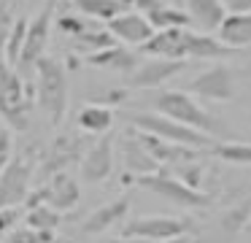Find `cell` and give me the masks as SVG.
Returning <instances> with one entry per match:
<instances>
[{
    "mask_svg": "<svg viewBox=\"0 0 251 243\" xmlns=\"http://www.w3.org/2000/svg\"><path fill=\"white\" fill-rule=\"evenodd\" d=\"M54 8H57V0H46L44 8L35 14L33 22H27V32H25V46L22 54H19V62L17 68L22 73H27L30 68H35L41 57L46 52V43H49V32H51V19H54Z\"/></svg>",
    "mask_w": 251,
    "mask_h": 243,
    "instance_id": "cell-9",
    "label": "cell"
},
{
    "mask_svg": "<svg viewBox=\"0 0 251 243\" xmlns=\"http://www.w3.org/2000/svg\"><path fill=\"white\" fill-rule=\"evenodd\" d=\"M216 38L235 52L251 46V14H227L216 30Z\"/></svg>",
    "mask_w": 251,
    "mask_h": 243,
    "instance_id": "cell-21",
    "label": "cell"
},
{
    "mask_svg": "<svg viewBox=\"0 0 251 243\" xmlns=\"http://www.w3.org/2000/svg\"><path fill=\"white\" fill-rule=\"evenodd\" d=\"M114 119H116L114 108L100 106V103H87V106L76 113L78 130H81V133H89V135H105V133H111Z\"/></svg>",
    "mask_w": 251,
    "mask_h": 243,
    "instance_id": "cell-23",
    "label": "cell"
},
{
    "mask_svg": "<svg viewBox=\"0 0 251 243\" xmlns=\"http://www.w3.org/2000/svg\"><path fill=\"white\" fill-rule=\"evenodd\" d=\"M186 59H146V62H141L135 70H132L130 76H127V86L130 89H157V86L168 84L170 79H176V76L181 73V70H186Z\"/></svg>",
    "mask_w": 251,
    "mask_h": 243,
    "instance_id": "cell-13",
    "label": "cell"
},
{
    "mask_svg": "<svg viewBox=\"0 0 251 243\" xmlns=\"http://www.w3.org/2000/svg\"><path fill=\"white\" fill-rule=\"evenodd\" d=\"M73 46L78 49V52H84V57L92 52H100V49H108V46H116V38L111 35L105 27H98L95 25L92 30L81 32L78 38H73Z\"/></svg>",
    "mask_w": 251,
    "mask_h": 243,
    "instance_id": "cell-28",
    "label": "cell"
},
{
    "mask_svg": "<svg viewBox=\"0 0 251 243\" xmlns=\"http://www.w3.org/2000/svg\"><path fill=\"white\" fill-rule=\"evenodd\" d=\"M184 3H186V16L202 32H216L224 16H227L222 0H184Z\"/></svg>",
    "mask_w": 251,
    "mask_h": 243,
    "instance_id": "cell-22",
    "label": "cell"
},
{
    "mask_svg": "<svg viewBox=\"0 0 251 243\" xmlns=\"http://www.w3.org/2000/svg\"><path fill=\"white\" fill-rule=\"evenodd\" d=\"M159 243H192V235H181V238H170V241H159Z\"/></svg>",
    "mask_w": 251,
    "mask_h": 243,
    "instance_id": "cell-41",
    "label": "cell"
},
{
    "mask_svg": "<svg viewBox=\"0 0 251 243\" xmlns=\"http://www.w3.org/2000/svg\"><path fill=\"white\" fill-rule=\"evenodd\" d=\"M14 22H17V16H14L11 3H8V0H0V52H3V46H6L8 35H11Z\"/></svg>",
    "mask_w": 251,
    "mask_h": 243,
    "instance_id": "cell-34",
    "label": "cell"
},
{
    "mask_svg": "<svg viewBox=\"0 0 251 243\" xmlns=\"http://www.w3.org/2000/svg\"><path fill=\"white\" fill-rule=\"evenodd\" d=\"M170 176H176L181 184H186L189 189H197L202 192V176H205V167L197 165V160L192 162H181V165H173V167H165Z\"/></svg>",
    "mask_w": 251,
    "mask_h": 243,
    "instance_id": "cell-30",
    "label": "cell"
},
{
    "mask_svg": "<svg viewBox=\"0 0 251 243\" xmlns=\"http://www.w3.org/2000/svg\"><path fill=\"white\" fill-rule=\"evenodd\" d=\"M35 89L33 84H25V79L6 62L0 59V116L14 130H27L33 116Z\"/></svg>",
    "mask_w": 251,
    "mask_h": 243,
    "instance_id": "cell-3",
    "label": "cell"
},
{
    "mask_svg": "<svg viewBox=\"0 0 251 243\" xmlns=\"http://www.w3.org/2000/svg\"><path fill=\"white\" fill-rule=\"evenodd\" d=\"M130 135L141 143V149L157 162L159 167H173V165H181V162H192V160H200L202 151L200 149H189V146H176V143H168V140L157 138V135H149V133H141V130L132 127Z\"/></svg>",
    "mask_w": 251,
    "mask_h": 243,
    "instance_id": "cell-12",
    "label": "cell"
},
{
    "mask_svg": "<svg viewBox=\"0 0 251 243\" xmlns=\"http://www.w3.org/2000/svg\"><path fill=\"white\" fill-rule=\"evenodd\" d=\"M25 32H27V19L19 16V19L14 22V30H11V35H8L6 46H3L6 62L11 65V68H17V62H19V54H22V46H25Z\"/></svg>",
    "mask_w": 251,
    "mask_h": 243,
    "instance_id": "cell-31",
    "label": "cell"
},
{
    "mask_svg": "<svg viewBox=\"0 0 251 243\" xmlns=\"http://www.w3.org/2000/svg\"><path fill=\"white\" fill-rule=\"evenodd\" d=\"M249 224H251V194H249V197H243L240 203H235L232 208H227L222 214V219H219V230H222V235H224V241H227V243L238 241V235Z\"/></svg>",
    "mask_w": 251,
    "mask_h": 243,
    "instance_id": "cell-24",
    "label": "cell"
},
{
    "mask_svg": "<svg viewBox=\"0 0 251 243\" xmlns=\"http://www.w3.org/2000/svg\"><path fill=\"white\" fill-rule=\"evenodd\" d=\"M84 62L92 65V68H108V70H119V73L130 76L132 70L138 68V54L130 52L127 46H122V43H116V46H108V49H100V52L87 54Z\"/></svg>",
    "mask_w": 251,
    "mask_h": 243,
    "instance_id": "cell-20",
    "label": "cell"
},
{
    "mask_svg": "<svg viewBox=\"0 0 251 243\" xmlns=\"http://www.w3.org/2000/svg\"><path fill=\"white\" fill-rule=\"evenodd\" d=\"M105 30L116 38V43H122V46H138V49L154 35V27L138 11H122L119 16H114L105 25Z\"/></svg>",
    "mask_w": 251,
    "mask_h": 243,
    "instance_id": "cell-15",
    "label": "cell"
},
{
    "mask_svg": "<svg viewBox=\"0 0 251 243\" xmlns=\"http://www.w3.org/2000/svg\"><path fill=\"white\" fill-rule=\"evenodd\" d=\"M227 14H251V0H222Z\"/></svg>",
    "mask_w": 251,
    "mask_h": 243,
    "instance_id": "cell-39",
    "label": "cell"
},
{
    "mask_svg": "<svg viewBox=\"0 0 251 243\" xmlns=\"http://www.w3.org/2000/svg\"><path fill=\"white\" fill-rule=\"evenodd\" d=\"M62 224V214L49 205H33L25 211V227L35 232H57V227Z\"/></svg>",
    "mask_w": 251,
    "mask_h": 243,
    "instance_id": "cell-27",
    "label": "cell"
},
{
    "mask_svg": "<svg viewBox=\"0 0 251 243\" xmlns=\"http://www.w3.org/2000/svg\"><path fill=\"white\" fill-rule=\"evenodd\" d=\"M122 160H125V170H127L125 184H130L132 178H138V176H149V173L162 170V167L141 149V143L130 135V130H127V135L122 138Z\"/></svg>",
    "mask_w": 251,
    "mask_h": 243,
    "instance_id": "cell-19",
    "label": "cell"
},
{
    "mask_svg": "<svg viewBox=\"0 0 251 243\" xmlns=\"http://www.w3.org/2000/svg\"><path fill=\"white\" fill-rule=\"evenodd\" d=\"M35 176V165L27 154H17L8 160L6 170L0 173V208L22 205L30 194V184Z\"/></svg>",
    "mask_w": 251,
    "mask_h": 243,
    "instance_id": "cell-8",
    "label": "cell"
},
{
    "mask_svg": "<svg viewBox=\"0 0 251 243\" xmlns=\"http://www.w3.org/2000/svg\"><path fill=\"white\" fill-rule=\"evenodd\" d=\"M249 227H251V224H249Z\"/></svg>",
    "mask_w": 251,
    "mask_h": 243,
    "instance_id": "cell-44",
    "label": "cell"
},
{
    "mask_svg": "<svg viewBox=\"0 0 251 243\" xmlns=\"http://www.w3.org/2000/svg\"><path fill=\"white\" fill-rule=\"evenodd\" d=\"M130 124L141 133H149V135H157V138L168 140V143H176V146H189V149H208L213 146L216 140L208 138V135L197 133L192 127H184V124L173 122V119L162 116L157 111H141V113H130Z\"/></svg>",
    "mask_w": 251,
    "mask_h": 243,
    "instance_id": "cell-4",
    "label": "cell"
},
{
    "mask_svg": "<svg viewBox=\"0 0 251 243\" xmlns=\"http://www.w3.org/2000/svg\"><path fill=\"white\" fill-rule=\"evenodd\" d=\"M130 184L141 189H149V192L159 194V197L170 200L173 205H181V208H208L211 205V194L208 192H197V189H189L186 184H181L176 176H170L168 170H157V173H149V176H138L132 178Z\"/></svg>",
    "mask_w": 251,
    "mask_h": 243,
    "instance_id": "cell-5",
    "label": "cell"
},
{
    "mask_svg": "<svg viewBox=\"0 0 251 243\" xmlns=\"http://www.w3.org/2000/svg\"><path fill=\"white\" fill-rule=\"evenodd\" d=\"M81 154H84V138H81V135L60 133L54 140H51L49 151L41 157V162H38L35 170H41V176H44V181H46V178L54 176V173L68 170L73 162L81 160Z\"/></svg>",
    "mask_w": 251,
    "mask_h": 243,
    "instance_id": "cell-11",
    "label": "cell"
},
{
    "mask_svg": "<svg viewBox=\"0 0 251 243\" xmlns=\"http://www.w3.org/2000/svg\"><path fill=\"white\" fill-rule=\"evenodd\" d=\"M98 25V22H92V19H87V16H81V14H65V16H60L57 19V27H60V32H65V35H71V38H78L81 32H87V30H92V27Z\"/></svg>",
    "mask_w": 251,
    "mask_h": 243,
    "instance_id": "cell-32",
    "label": "cell"
},
{
    "mask_svg": "<svg viewBox=\"0 0 251 243\" xmlns=\"http://www.w3.org/2000/svg\"><path fill=\"white\" fill-rule=\"evenodd\" d=\"M81 178L89 184H100L114 173V135H100L98 143H92L78 160Z\"/></svg>",
    "mask_w": 251,
    "mask_h": 243,
    "instance_id": "cell-14",
    "label": "cell"
},
{
    "mask_svg": "<svg viewBox=\"0 0 251 243\" xmlns=\"http://www.w3.org/2000/svg\"><path fill=\"white\" fill-rule=\"evenodd\" d=\"M14 157V140H11V133L8 130H0V173L6 170L8 160Z\"/></svg>",
    "mask_w": 251,
    "mask_h": 243,
    "instance_id": "cell-36",
    "label": "cell"
},
{
    "mask_svg": "<svg viewBox=\"0 0 251 243\" xmlns=\"http://www.w3.org/2000/svg\"><path fill=\"white\" fill-rule=\"evenodd\" d=\"M146 19L154 27V32L157 30H189L192 27V19L186 16V11H181L178 5H165V3L159 8L149 11Z\"/></svg>",
    "mask_w": 251,
    "mask_h": 243,
    "instance_id": "cell-25",
    "label": "cell"
},
{
    "mask_svg": "<svg viewBox=\"0 0 251 243\" xmlns=\"http://www.w3.org/2000/svg\"><path fill=\"white\" fill-rule=\"evenodd\" d=\"M22 208L14 205V208H0V235H8V232L17 227V221L22 219Z\"/></svg>",
    "mask_w": 251,
    "mask_h": 243,
    "instance_id": "cell-35",
    "label": "cell"
},
{
    "mask_svg": "<svg viewBox=\"0 0 251 243\" xmlns=\"http://www.w3.org/2000/svg\"><path fill=\"white\" fill-rule=\"evenodd\" d=\"M35 103L44 108L54 127H60L68 111V76L54 57H41L35 62Z\"/></svg>",
    "mask_w": 251,
    "mask_h": 243,
    "instance_id": "cell-2",
    "label": "cell"
},
{
    "mask_svg": "<svg viewBox=\"0 0 251 243\" xmlns=\"http://www.w3.org/2000/svg\"><path fill=\"white\" fill-rule=\"evenodd\" d=\"M189 92L192 97H200V100H211V103H227L235 97L238 86H235V73L227 65H211L208 70H202L200 76L189 81Z\"/></svg>",
    "mask_w": 251,
    "mask_h": 243,
    "instance_id": "cell-10",
    "label": "cell"
},
{
    "mask_svg": "<svg viewBox=\"0 0 251 243\" xmlns=\"http://www.w3.org/2000/svg\"><path fill=\"white\" fill-rule=\"evenodd\" d=\"M122 5H125L127 11H138V14L146 16L149 11L159 8V5H162V0H122Z\"/></svg>",
    "mask_w": 251,
    "mask_h": 243,
    "instance_id": "cell-37",
    "label": "cell"
},
{
    "mask_svg": "<svg viewBox=\"0 0 251 243\" xmlns=\"http://www.w3.org/2000/svg\"><path fill=\"white\" fill-rule=\"evenodd\" d=\"M141 54L157 59H186V30H157L141 46Z\"/></svg>",
    "mask_w": 251,
    "mask_h": 243,
    "instance_id": "cell-17",
    "label": "cell"
},
{
    "mask_svg": "<svg viewBox=\"0 0 251 243\" xmlns=\"http://www.w3.org/2000/svg\"><path fill=\"white\" fill-rule=\"evenodd\" d=\"M127 95H130V89L127 86H119V89H111V92H105V97H103V103L100 106H119V103H125L127 100Z\"/></svg>",
    "mask_w": 251,
    "mask_h": 243,
    "instance_id": "cell-38",
    "label": "cell"
},
{
    "mask_svg": "<svg viewBox=\"0 0 251 243\" xmlns=\"http://www.w3.org/2000/svg\"><path fill=\"white\" fill-rule=\"evenodd\" d=\"M195 230L192 219L184 216H141V219H132L122 227V238H130V241H170V238H181L189 235Z\"/></svg>",
    "mask_w": 251,
    "mask_h": 243,
    "instance_id": "cell-6",
    "label": "cell"
},
{
    "mask_svg": "<svg viewBox=\"0 0 251 243\" xmlns=\"http://www.w3.org/2000/svg\"><path fill=\"white\" fill-rule=\"evenodd\" d=\"M151 106L157 113L173 119V122L192 127L197 133L208 135V138L216 140L219 135H224V122L219 116H213L211 111L200 106L197 97H192L186 89H162L151 97Z\"/></svg>",
    "mask_w": 251,
    "mask_h": 243,
    "instance_id": "cell-1",
    "label": "cell"
},
{
    "mask_svg": "<svg viewBox=\"0 0 251 243\" xmlns=\"http://www.w3.org/2000/svg\"><path fill=\"white\" fill-rule=\"evenodd\" d=\"M173 3H181V0H173Z\"/></svg>",
    "mask_w": 251,
    "mask_h": 243,
    "instance_id": "cell-43",
    "label": "cell"
},
{
    "mask_svg": "<svg viewBox=\"0 0 251 243\" xmlns=\"http://www.w3.org/2000/svg\"><path fill=\"white\" fill-rule=\"evenodd\" d=\"M51 235L54 232H35L30 227H14L3 243H46V241H51Z\"/></svg>",
    "mask_w": 251,
    "mask_h": 243,
    "instance_id": "cell-33",
    "label": "cell"
},
{
    "mask_svg": "<svg viewBox=\"0 0 251 243\" xmlns=\"http://www.w3.org/2000/svg\"><path fill=\"white\" fill-rule=\"evenodd\" d=\"M46 243H73V241H71V238H65V235H57V232H54V235H51V241H46Z\"/></svg>",
    "mask_w": 251,
    "mask_h": 243,
    "instance_id": "cell-42",
    "label": "cell"
},
{
    "mask_svg": "<svg viewBox=\"0 0 251 243\" xmlns=\"http://www.w3.org/2000/svg\"><path fill=\"white\" fill-rule=\"evenodd\" d=\"M235 49L224 46L216 35L211 32H195V30H186V59H227L235 57Z\"/></svg>",
    "mask_w": 251,
    "mask_h": 243,
    "instance_id": "cell-18",
    "label": "cell"
},
{
    "mask_svg": "<svg viewBox=\"0 0 251 243\" xmlns=\"http://www.w3.org/2000/svg\"><path fill=\"white\" fill-rule=\"evenodd\" d=\"M78 8V14L87 16L92 22H105L108 25L114 16H119L122 11H127L122 5V0H73Z\"/></svg>",
    "mask_w": 251,
    "mask_h": 243,
    "instance_id": "cell-26",
    "label": "cell"
},
{
    "mask_svg": "<svg viewBox=\"0 0 251 243\" xmlns=\"http://www.w3.org/2000/svg\"><path fill=\"white\" fill-rule=\"evenodd\" d=\"M95 243H143V241H130V238H100V241H95Z\"/></svg>",
    "mask_w": 251,
    "mask_h": 243,
    "instance_id": "cell-40",
    "label": "cell"
},
{
    "mask_svg": "<svg viewBox=\"0 0 251 243\" xmlns=\"http://www.w3.org/2000/svg\"><path fill=\"white\" fill-rule=\"evenodd\" d=\"M130 205H132L130 194H119L116 200H111V203L95 208L92 214L81 221V232L84 235H103V232H108L111 227L119 224V221L130 214Z\"/></svg>",
    "mask_w": 251,
    "mask_h": 243,
    "instance_id": "cell-16",
    "label": "cell"
},
{
    "mask_svg": "<svg viewBox=\"0 0 251 243\" xmlns=\"http://www.w3.org/2000/svg\"><path fill=\"white\" fill-rule=\"evenodd\" d=\"M211 154L219 157L229 165H251V143H238V140H222L211 146Z\"/></svg>",
    "mask_w": 251,
    "mask_h": 243,
    "instance_id": "cell-29",
    "label": "cell"
},
{
    "mask_svg": "<svg viewBox=\"0 0 251 243\" xmlns=\"http://www.w3.org/2000/svg\"><path fill=\"white\" fill-rule=\"evenodd\" d=\"M78 197H81V192H78V181L71 176V170H62V173H54V176L46 178L41 189H35L33 194H27L25 208H33V205H49V208H54V211L62 214V211L76 208Z\"/></svg>",
    "mask_w": 251,
    "mask_h": 243,
    "instance_id": "cell-7",
    "label": "cell"
}]
</instances>
